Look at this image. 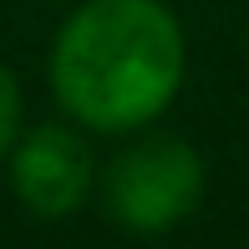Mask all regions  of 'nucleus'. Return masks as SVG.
Listing matches in <instances>:
<instances>
[{"instance_id": "f03ea898", "label": "nucleus", "mask_w": 249, "mask_h": 249, "mask_svg": "<svg viewBox=\"0 0 249 249\" xmlns=\"http://www.w3.org/2000/svg\"><path fill=\"white\" fill-rule=\"evenodd\" d=\"M203 194V163L178 138H148L127 148L107 173V209L132 234H163L194 213Z\"/></svg>"}, {"instance_id": "20e7f679", "label": "nucleus", "mask_w": 249, "mask_h": 249, "mask_svg": "<svg viewBox=\"0 0 249 249\" xmlns=\"http://www.w3.org/2000/svg\"><path fill=\"white\" fill-rule=\"evenodd\" d=\"M16 132H20V87H16V76L0 66V158L10 153Z\"/></svg>"}, {"instance_id": "f257e3e1", "label": "nucleus", "mask_w": 249, "mask_h": 249, "mask_svg": "<svg viewBox=\"0 0 249 249\" xmlns=\"http://www.w3.org/2000/svg\"><path fill=\"white\" fill-rule=\"evenodd\" d=\"M183 82V31L158 0H87L61 26L51 87L82 127L153 122Z\"/></svg>"}, {"instance_id": "7ed1b4c3", "label": "nucleus", "mask_w": 249, "mask_h": 249, "mask_svg": "<svg viewBox=\"0 0 249 249\" xmlns=\"http://www.w3.org/2000/svg\"><path fill=\"white\" fill-rule=\"evenodd\" d=\"M10 178H16V194L31 213L61 219V213L82 209L87 188H92V153L66 127H36L16 148Z\"/></svg>"}]
</instances>
